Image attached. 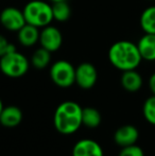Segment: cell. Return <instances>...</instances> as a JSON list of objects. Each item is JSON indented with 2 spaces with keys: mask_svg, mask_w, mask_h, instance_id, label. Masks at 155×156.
I'll return each mask as SVG.
<instances>
[{
  "mask_svg": "<svg viewBox=\"0 0 155 156\" xmlns=\"http://www.w3.org/2000/svg\"><path fill=\"white\" fill-rule=\"evenodd\" d=\"M83 107L75 101L62 102L54 112L53 124L55 129L63 135L76 133L82 125Z\"/></svg>",
  "mask_w": 155,
  "mask_h": 156,
  "instance_id": "1",
  "label": "cell"
},
{
  "mask_svg": "<svg viewBox=\"0 0 155 156\" xmlns=\"http://www.w3.org/2000/svg\"><path fill=\"white\" fill-rule=\"evenodd\" d=\"M108 60L115 68L123 72L136 69L140 65L143 58L139 53L137 44L130 41H119L111 46Z\"/></svg>",
  "mask_w": 155,
  "mask_h": 156,
  "instance_id": "2",
  "label": "cell"
},
{
  "mask_svg": "<svg viewBox=\"0 0 155 156\" xmlns=\"http://www.w3.org/2000/svg\"><path fill=\"white\" fill-rule=\"evenodd\" d=\"M26 23L35 26L37 28H44L49 26L53 20L52 5L41 0H31L23 9Z\"/></svg>",
  "mask_w": 155,
  "mask_h": 156,
  "instance_id": "3",
  "label": "cell"
},
{
  "mask_svg": "<svg viewBox=\"0 0 155 156\" xmlns=\"http://www.w3.org/2000/svg\"><path fill=\"white\" fill-rule=\"evenodd\" d=\"M29 67V60L17 50L0 58V70L9 78H21L28 72Z\"/></svg>",
  "mask_w": 155,
  "mask_h": 156,
  "instance_id": "4",
  "label": "cell"
},
{
  "mask_svg": "<svg viewBox=\"0 0 155 156\" xmlns=\"http://www.w3.org/2000/svg\"><path fill=\"white\" fill-rule=\"evenodd\" d=\"M50 78L56 86L68 88L76 83V68L68 61H56L50 67Z\"/></svg>",
  "mask_w": 155,
  "mask_h": 156,
  "instance_id": "5",
  "label": "cell"
},
{
  "mask_svg": "<svg viewBox=\"0 0 155 156\" xmlns=\"http://www.w3.org/2000/svg\"><path fill=\"white\" fill-rule=\"evenodd\" d=\"M0 23L8 31L18 32L27 23L23 10L15 6H6L0 13Z\"/></svg>",
  "mask_w": 155,
  "mask_h": 156,
  "instance_id": "6",
  "label": "cell"
},
{
  "mask_svg": "<svg viewBox=\"0 0 155 156\" xmlns=\"http://www.w3.org/2000/svg\"><path fill=\"white\" fill-rule=\"evenodd\" d=\"M38 43L41 44V47L47 49L51 53L58 51L63 44L62 32L54 26H46L41 28V31L39 32Z\"/></svg>",
  "mask_w": 155,
  "mask_h": 156,
  "instance_id": "7",
  "label": "cell"
},
{
  "mask_svg": "<svg viewBox=\"0 0 155 156\" xmlns=\"http://www.w3.org/2000/svg\"><path fill=\"white\" fill-rule=\"evenodd\" d=\"M98 80L96 67L90 63H81L76 68V84L82 89H90Z\"/></svg>",
  "mask_w": 155,
  "mask_h": 156,
  "instance_id": "8",
  "label": "cell"
},
{
  "mask_svg": "<svg viewBox=\"0 0 155 156\" xmlns=\"http://www.w3.org/2000/svg\"><path fill=\"white\" fill-rule=\"evenodd\" d=\"M139 138V132L136 126L132 124H125L118 127L114 133V141L119 147L132 146L137 142Z\"/></svg>",
  "mask_w": 155,
  "mask_h": 156,
  "instance_id": "9",
  "label": "cell"
},
{
  "mask_svg": "<svg viewBox=\"0 0 155 156\" xmlns=\"http://www.w3.org/2000/svg\"><path fill=\"white\" fill-rule=\"evenodd\" d=\"M72 156H104L102 147L93 139L79 140L72 148Z\"/></svg>",
  "mask_w": 155,
  "mask_h": 156,
  "instance_id": "10",
  "label": "cell"
},
{
  "mask_svg": "<svg viewBox=\"0 0 155 156\" xmlns=\"http://www.w3.org/2000/svg\"><path fill=\"white\" fill-rule=\"evenodd\" d=\"M23 112L15 105L4 106L0 114V124L4 127H16L23 121Z\"/></svg>",
  "mask_w": 155,
  "mask_h": 156,
  "instance_id": "11",
  "label": "cell"
},
{
  "mask_svg": "<svg viewBox=\"0 0 155 156\" xmlns=\"http://www.w3.org/2000/svg\"><path fill=\"white\" fill-rule=\"evenodd\" d=\"M121 86L129 93H136L143 87V76L135 69L126 70L122 72L121 76Z\"/></svg>",
  "mask_w": 155,
  "mask_h": 156,
  "instance_id": "12",
  "label": "cell"
},
{
  "mask_svg": "<svg viewBox=\"0 0 155 156\" xmlns=\"http://www.w3.org/2000/svg\"><path fill=\"white\" fill-rule=\"evenodd\" d=\"M139 53L143 60L148 62L155 61V34H148L146 33L137 43Z\"/></svg>",
  "mask_w": 155,
  "mask_h": 156,
  "instance_id": "13",
  "label": "cell"
},
{
  "mask_svg": "<svg viewBox=\"0 0 155 156\" xmlns=\"http://www.w3.org/2000/svg\"><path fill=\"white\" fill-rule=\"evenodd\" d=\"M39 28L35 26L26 23L18 32L17 38L21 46L23 47H33L39 41Z\"/></svg>",
  "mask_w": 155,
  "mask_h": 156,
  "instance_id": "14",
  "label": "cell"
},
{
  "mask_svg": "<svg viewBox=\"0 0 155 156\" xmlns=\"http://www.w3.org/2000/svg\"><path fill=\"white\" fill-rule=\"evenodd\" d=\"M102 116L97 108L91 106L84 107L82 111V125L89 129H96L101 124Z\"/></svg>",
  "mask_w": 155,
  "mask_h": 156,
  "instance_id": "15",
  "label": "cell"
},
{
  "mask_svg": "<svg viewBox=\"0 0 155 156\" xmlns=\"http://www.w3.org/2000/svg\"><path fill=\"white\" fill-rule=\"evenodd\" d=\"M139 23L143 31L148 34H155V5L148 6L141 13Z\"/></svg>",
  "mask_w": 155,
  "mask_h": 156,
  "instance_id": "16",
  "label": "cell"
},
{
  "mask_svg": "<svg viewBox=\"0 0 155 156\" xmlns=\"http://www.w3.org/2000/svg\"><path fill=\"white\" fill-rule=\"evenodd\" d=\"M50 62H51V52L43 47L36 49L31 56V64L34 68L38 70L47 68Z\"/></svg>",
  "mask_w": 155,
  "mask_h": 156,
  "instance_id": "17",
  "label": "cell"
},
{
  "mask_svg": "<svg viewBox=\"0 0 155 156\" xmlns=\"http://www.w3.org/2000/svg\"><path fill=\"white\" fill-rule=\"evenodd\" d=\"M52 14H53V20L60 21V23L67 21L71 14L70 6L66 1L53 2V4H52Z\"/></svg>",
  "mask_w": 155,
  "mask_h": 156,
  "instance_id": "18",
  "label": "cell"
},
{
  "mask_svg": "<svg viewBox=\"0 0 155 156\" xmlns=\"http://www.w3.org/2000/svg\"><path fill=\"white\" fill-rule=\"evenodd\" d=\"M143 114L145 119L150 124L155 125V96L152 94L143 103Z\"/></svg>",
  "mask_w": 155,
  "mask_h": 156,
  "instance_id": "19",
  "label": "cell"
},
{
  "mask_svg": "<svg viewBox=\"0 0 155 156\" xmlns=\"http://www.w3.org/2000/svg\"><path fill=\"white\" fill-rule=\"evenodd\" d=\"M118 156H145V153L140 147H138L135 144L132 146L123 147Z\"/></svg>",
  "mask_w": 155,
  "mask_h": 156,
  "instance_id": "20",
  "label": "cell"
},
{
  "mask_svg": "<svg viewBox=\"0 0 155 156\" xmlns=\"http://www.w3.org/2000/svg\"><path fill=\"white\" fill-rule=\"evenodd\" d=\"M16 46L8 41L3 35L0 34V58L11 52L16 51Z\"/></svg>",
  "mask_w": 155,
  "mask_h": 156,
  "instance_id": "21",
  "label": "cell"
},
{
  "mask_svg": "<svg viewBox=\"0 0 155 156\" xmlns=\"http://www.w3.org/2000/svg\"><path fill=\"white\" fill-rule=\"evenodd\" d=\"M149 88L151 90L152 94L155 96V72L151 74V76L149 79Z\"/></svg>",
  "mask_w": 155,
  "mask_h": 156,
  "instance_id": "22",
  "label": "cell"
},
{
  "mask_svg": "<svg viewBox=\"0 0 155 156\" xmlns=\"http://www.w3.org/2000/svg\"><path fill=\"white\" fill-rule=\"evenodd\" d=\"M3 103H2V101H1V99H0V114H1V112H2V109H3Z\"/></svg>",
  "mask_w": 155,
  "mask_h": 156,
  "instance_id": "23",
  "label": "cell"
},
{
  "mask_svg": "<svg viewBox=\"0 0 155 156\" xmlns=\"http://www.w3.org/2000/svg\"><path fill=\"white\" fill-rule=\"evenodd\" d=\"M52 2H58V1H66V0H51Z\"/></svg>",
  "mask_w": 155,
  "mask_h": 156,
  "instance_id": "24",
  "label": "cell"
}]
</instances>
